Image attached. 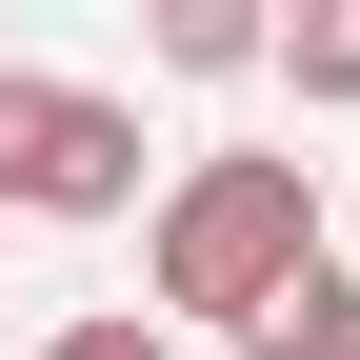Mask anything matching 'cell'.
I'll list each match as a JSON object with an SVG mask.
<instances>
[{
    "mask_svg": "<svg viewBox=\"0 0 360 360\" xmlns=\"http://www.w3.org/2000/svg\"><path fill=\"white\" fill-rule=\"evenodd\" d=\"M281 281H321V180H300V160H180V200H160V300L220 321V340H260Z\"/></svg>",
    "mask_w": 360,
    "mask_h": 360,
    "instance_id": "obj_1",
    "label": "cell"
},
{
    "mask_svg": "<svg viewBox=\"0 0 360 360\" xmlns=\"http://www.w3.org/2000/svg\"><path fill=\"white\" fill-rule=\"evenodd\" d=\"M120 200H141V120L101 80L0 60V220H120Z\"/></svg>",
    "mask_w": 360,
    "mask_h": 360,
    "instance_id": "obj_2",
    "label": "cell"
},
{
    "mask_svg": "<svg viewBox=\"0 0 360 360\" xmlns=\"http://www.w3.org/2000/svg\"><path fill=\"white\" fill-rule=\"evenodd\" d=\"M240 360H360V281L321 260V281H281V321H260Z\"/></svg>",
    "mask_w": 360,
    "mask_h": 360,
    "instance_id": "obj_3",
    "label": "cell"
},
{
    "mask_svg": "<svg viewBox=\"0 0 360 360\" xmlns=\"http://www.w3.org/2000/svg\"><path fill=\"white\" fill-rule=\"evenodd\" d=\"M160 60H180V80H240V60H281V20H240V0H180V20H160Z\"/></svg>",
    "mask_w": 360,
    "mask_h": 360,
    "instance_id": "obj_4",
    "label": "cell"
},
{
    "mask_svg": "<svg viewBox=\"0 0 360 360\" xmlns=\"http://www.w3.org/2000/svg\"><path fill=\"white\" fill-rule=\"evenodd\" d=\"M281 80H300V101H360V0H300V20H281Z\"/></svg>",
    "mask_w": 360,
    "mask_h": 360,
    "instance_id": "obj_5",
    "label": "cell"
},
{
    "mask_svg": "<svg viewBox=\"0 0 360 360\" xmlns=\"http://www.w3.org/2000/svg\"><path fill=\"white\" fill-rule=\"evenodd\" d=\"M60 360H160V340H141V321H60Z\"/></svg>",
    "mask_w": 360,
    "mask_h": 360,
    "instance_id": "obj_6",
    "label": "cell"
}]
</instances>
